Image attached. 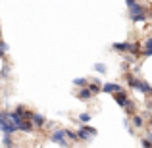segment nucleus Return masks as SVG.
<instances>
[{
    "instance_id": "obj_1",
    "label": "nucleus",
    "mask_w": 152,
    "mask_h": 148,
    "mask_svg": "<svg viewBox=\"0 0 152 148\" xmlns=\"http://www.w3.org/2000/svg\"><path fill=\"white\" fill-rule=\"evenodd\" d=\"M127 8L131 10V14H129V17H131V21H146L148 17H152V14L148 10L145 8V4H141V2H133V0H129L127 2Z\"/></svg>"
},
{
    "instance_id": "obj_2",
    "label": "nucleus",
    "mask_w": 152,
    "mask_h": 148,
    "mask_svg": "<svg viewBox=\"0 0 152 148\" xmlns=\"http://www.w3.org/2000/svg\"><path fill=\"white\" fill-rule=\"evenodd\" d=\"M125 79H127V83H129V87L135 89V90H141V93H145V94H148L152 90V87L148 83L142 81V79H139V77H133V73H125Z\"/></svg>"
},
{
    "instance_id": "obj_3",
    "label": "nucleus",
    "mask_w": 152,
    "mask_h": 148,
    "mask_svg": "<svg viewBox=\"0 0 152 148\" xmlns=\"http://www.w3.org/2000/svg\"><path fill=\"white\" fill-rule=\"evenodd\" d=\"M114 100H115V102H118L119 106L123 108V110H127V112H129V114L133 112V104H131V100L127 98V93H125V90H121V93L114 94Z\"/></svg>"
},
{
    "instance_id": "obj_4",
    "label": "nucleus",
    "mask_w": 152,
    "mask_h": 148,
    "mask_svg": "<svg viewBox=\"0 0 152 148\" xmlns=\"http://www.w3.org/2000/svg\"><path fill=\"white\" fill-rule=\"evenodd\" d=\"M0 131H2L4 135H14L15 129L12 127V123L8 121V112H0Z\"/></svg>"
},
{
    "instance_id": "obj_5",
    "label": "nucleus",
    "mask_w": 152,
    "mask_h": 148,
    "mask_svg": "<svg viewBox=\"0 0 152 148\" xmlns=\"http://www.w3.org/2000/svg\"><path fill=\"white\" fill-rule=\"evenodd\" d=\"M75 135H77L79 141H89V139H93L94 135H96V129H93V127H89V125H83Z\"/></svg>"
},
{
    "instance_id": "obj_6",
    "label": "nucleus",
    "mask_w": 152,
    "mask_h": 148,
    "mask_svg": "<svg viewBox=\"0 0 152 148\" xmlns=\"http://www.w3.org/2000/svg\"><path fill=\"white\" fill-rule=\"evenodd\" d=\"M121 87L118 85V83H104V85H100V93H108V94H118L121 93Z\"/></svg>"
},
{
    "instance_id": "obj_7",
    "label": "nucleus",
    "mask_w": 152,
    "mask_h": 148,
    "mask_svg": "<svg viewBox=\"0 0 152 148\" xmlns=\"http://www.w3.org/2000/svg\"><path fill=\"white\" fill-rule=\"evenodd\" d=\"M50 141L58 142L60 146H67V141H66V137H64V129H56L54 133L50 135Z\"/></svg>"
},
{
    "instance_id": "obj_8",
    "label": "nucleus",
    "mask_w": 152,
    "mask_h": 148,
    "mask_svg": "<svg viewBox=\"0 0 152 148\" xmlns=\"http://www.w3.org/2000/svg\"><path fill=\"white\" fill-rule=\"evenodd\" d=\"M31 125H35V127H45L46 125V117L42 114H33V115H31Z\"/></svg>"
},
{
    "instance_id": "obj_9",
    "label": "nucleus",
    "mask_w": 152,
    "mask_h": 148,
    "mask_svg": "<svg viewBox=\"0 0 152 148\" xmlns=\"http://www.w3.org/2000/svg\"><path fill=\"white\" fill-rule=\"evenodd\" d=\"M131 123H133V125H135V127L139 129V127H142V125H145V119H142L141 115L133 114V115H131Z\"/></svg>"
},
{
    "instance_id": "obj_10",
    "label": "nucleus",
    "mask_w": 152,
    "mask_h": 148,
    "mask_svg": "<svg viewBox=\"0 0 152 148\" xmlns=\"http://www.w3.org/2000/svg\"><path fill=\"white\" fill-rule=\"evenodd\" d=\"M73 85H75V87H81V89H85V87L89 85V77H77V79H73Z\"/></svg>"
},
{
    "instance_id": "obj_11",
    "label": "nucleus",
    "mask_w": 152,
    "mask_h": 148,
    "mask_svg": "<svg viewBox=\"0 0 152 148\" xmlns=\"http://www.w3.org/2000/svg\"><path fill=\"white\" fill-rule=\"evenodd\" d=\"M77 98H79V100H91V98H93V94H91L89 90H87V87H85V89H81V90L77 93Z\"/></svg>"
},
{
    "instance_id": "obj_12",
    "label": "nucleus",
    "mask_w": 152,
    "mask_h": 148,
    "mask_svg": "<svg viewBox=\"0 0 152 148\" xmlns=\"http://www.w3.org/2000/svg\"><path fill=\"white\" fill-rule=\"evenodd\" d=\"M64 137H66V141H73V142H77V141H79L77 135H75L73 131H69V129H64Z\"/></svg>"
},
{
    "instance_id": "obj_13",
    "label": "nucleus",
    "mask_w": 152,
    "mask_h": 148,
    "mask_svg": "<svg viewBox=\"0 0 152 148\" xmlns=\"http://www.w3.org/2000/svg\"><path fill=\"white\" fill-rule=\"evenodd\" d=\"M79 123H83V125H87V123H89L91 121V119H93V115H91V114H87V112H85V114H79Z\"/></svg>"
},
{
    "instance_id": "obj_14",
    "label": "nucleus",
    "mask_w": 152,
    "mask_h": 148,
    "mask_svg": "<svg viewBox=\"0 0 152 148\" xmlns=\"http://www.w3.org/2000/svg\"><path fill=\"white\" fill-rule=\"evenodd\" d=\"M93 69L96 71V73H102V75H106V73H108V67L104 66V63H94Z\"/></svg>"
},
{
    "instance_id": "obj_15",
    "label": "nucleus",
    "mask_w": 152,
    "mask_h": 148,
    "mask_svg": "<svg viewBox=\"0 0 152 148\" xmlns=\"http://www.w3.org/2000/svg\"><path fill=\"white\" fill-rule=\"evenodd\" d=\"M142 56H152V39L145 42V50H142Z\"/></svg>"
},
{
    "instance_id": "obj_16",
    "label": "nucleus",
    "mask_w": 152,
    "mask_h": 148,
    "mask_svg": "<svg viewBox=\"0 0 152 148\" xmlns=\"http://www.w3.org/2000/svg\"><path fill=\"white\" fill-rule=\"evenodd\" d=\"M2 144H4V148H14V141H12V137H10V135H4Z\"/></svg>"
},
{
    "instance_id": "obj_17",
    "label": "nucleus",
    "mask_w": 152,
    "mask_h": 148,
    "mask_svg": "<svg viewBox=\"0 0 152 148\" xmlns=\"http://www.w3.org/2000/svg\"><path fill=\"white\" fill-rule=\"evenodd\" d=\"M145 139H146V141H148V144H150V148H152V131H150V133H148V135H146V137H145Z\"/></svg>"
},
{
    "instance_id": "obj_18",
    "label": "nucleus",
    "mask_w": 152,
    "mask_h": 148,
    "mask_svg": "<svg viewBox=\"0 0 152 148\" xmlns=\"http://www.w3.org/2000/svg\"><path fill=\"white\" fill-rule=\"evenodd\" d=\"M148 123H150V129H152V115H150V119H148Z\"/></svg>"
},
{
    "instance_id": "obj_19",
    "label": "nucleus",
    "mask_w": 152,
    "mask_h": 148,
    "mask_svg": "<svg viewBox=\"0 0 152 148\" xmlns=\"http://www.w3.org/2000/svg\"><path fill=\"white\" fill-rule=\"evenodd\" d=\"M148 110H152V100H150V102H148Z\"/></svg>"
},
{
    "instance_id": "obj_20",
    "label": "nucleus",
    "mask_w": 152,
    "mask_h": 148,
    "mask_svg": "<svg viewBox=\"0 0 152 148\" xmlns=\"http://www.w3.org/2000/svg\"><path fill=\"white\" fill-rule=\"evenodd\" d=\"M150 94H152V90H150Z\"/></svg>"
}]
</instances>
